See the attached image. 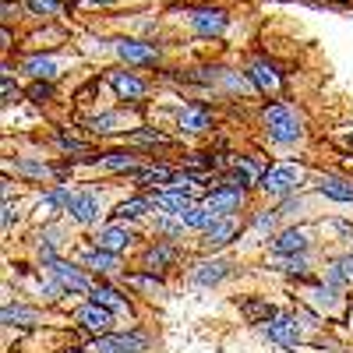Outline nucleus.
<instances>
[{
  "label": "nucleus",
  "instance_id": "nucleus-12",
  "mask_svg": "<svg viewBox=\"0 0 353 353\" xmlns=\"http://www.w3.org/2000/svg\"><path fill=\"white\" fill-rule=\"evenodd\" d=\"M307 233L304 230H297V226H290V230H283V233H276V241H272V248H276V254H304L307 251Z\"/></svg>",
  "mask_w": 353,
  "mask_h": 353
},
{
  "label": "nucleus",
  "instance_id": "nucleus-23",
  "mask_svg": "<svg viewBox=\"0 0 353 353\" xmlns=\"http://www.w3.org/2000/svg\"><path fill=\"white\" fill-rule=\"evenodd\" d=\"M152 205H156L152 198H131V201H124L113 216H117V219H134V216H145V212L152 209Z\"/></svg>",
  "mask_w": 353,
  "mask_h": 353
},
{
  "label": "nucleus",
  "instance_id": "nucleus-31",
  "mask_svg": "<svg viewBox=\"0 0 353 353\" xmlns=\"http://www.w3.org/2000/svg\"><path fill=\"white\" fill-rule=\"evenodd\" d=\"M61 205H64V209H68V205H71V191H64V188H57V191H50L43 201H39V212H50V209H61Z\"/></svg>",
  "mask_w": 353,
  "mask_h": 353
},
{
  "label": "nucleus",
  "instance_id": "nucleus-40",
  "mask_svg": "<svg viewBox=\"0 0 353 353\" xmlns=\"http://www.w3.org/2000/svg\"><path fill=\"white\" fill-rule=\"evenodd\" d=\"M61 145H64V149H68V152H71V149H74V152H81V149H85V145H81V141H74V138H68V134H61Z\"/></svg>",
  "mask_w": 353,
  "mask_h": 353
},
{
  "label": "nucleus",
  "instance_id": "nucleus-17",
  "mask_svg": "<svg viewBox=\"0 0 353 353\" xmlns=\"http://www.w3.org/2000/svg\"><path fill=\"white\" fill-rule=\"evenodd\" d=\"M81 265H88V269H99V272L121 269L117 254H113V251H103V248H88V251H81Z\"/></svg>",
  "mask_w": 353,
  "mask_h": 353
},
{
  "label": "nucleus",
  "instance_id": "nucleus-41",
  "mask_svg": "<svg viewBox=\"0 0 353 353\" xmlns=\"http://www.w3.org/2000/svg\"><path fill=\"white\" fill-rule=\"evenodd\" d=\"M272 223H276V212H265V216H258V219H254V226H258V230L272 226Z\"/></svg>",
  "mask_w": 353,
  "mask_h": 353
},
{
  "label": "nucleus",
  "instance_id": "nucleus-18",
  "mask_svg": "<svg viewBox=\"0 0 353 353\" xmlns=\"http://www.w3.org/2000/svg\"><path fill=\"white\" fill-rule=\"evenodd\" d=\"M318 191L325 198H336V201H353V184L343 181V176H321Z\"/></svg>",
  "mask_w": 353,
  "mask_h": 353
},
{
  "label": "nucleus",
  "instance_id": "nucleus-43",
  "mask_svg": "<svg viewBox=\"0 0 353 353\" xmlns=\"http://www.w3.org/2000/svg\"><path fill=\"white\" fill-rule=\"evenodd\" d=\"M85 8H110V4H117V0H81Z\"/></svg>",
  "mask_w": 353,
  "mask_h": 353
},
{
  "label": "nucleus",
  "instance_id": "nucleus-21",
  "mask_svg": "<svg viewBox=\"0 0 353 353\" xmlns=\"http://www.w3.org/2000/svg\"><path fill=\"white\" fill-rule=\"evenodd\" d=\"M25 71L32 74L36 81H53V78H57V64L50 61V57H28Z\"/></svg>",
  "mask_w": 353,
  "mask_h": 353
},
{
  "label": "nucleus",
  "instance_id": "nucleus-10",
  "mask_svg": "<svg viewBox=\"0 0 353 353\" xmlns=\"http://www.w3.org/2000/svg\"><path fill=\"white\" fill-rule=\"evenodd\" d=\"M134 241V233L128 230V226H121V223H117V226H103L99 233H96V248H103V251H124L128 244Z\"/></svg>",
  "mask_w": 353,
  "mask_h": 353
},
{
  "label": "nucleus",
  "instance_id": "nucleus-37",
  "mask_svg": "<svg viewBox=\"0 0 353 353\" xmlns=\"http://www.w3.org/2000/svg\"><path fill=\"white\" fill-rule=\"evenodd\" d=\"M131 141L134 145H156V141H166L159 131H138V134H131Z\"/></svg>",
  "mask_w": 353,
  "mask_h": 353
},
{
  "label": "nucleus",
  "instance_id": "nucleus-15",
  "mask_svg": "<svg viewBox=\"0 0 353 353\" xmlns=\"http://www.w3.org/2000/svg\"><path fill=\"white\" fill-rule=\"evenodd\" d=\"M251 78H254V85L261 88V92H279V85H283L276 64H269V61H254L251 64Z\"/></svg>",
  "mask_w": 353,
  "mask_h": 353
},
{
  "label": "nucleus",
  "instance_id": "nucleus-36",
  "mask_svg": "<svg viewBox=\"0 0 353 353\" xmlns=\"http://www.w3.org/2000/svg\"><path fill=\"white\" fill-rule=\"evenodd\" d=\"M28 96H32L36 103H46V99L53 96V88H50V81H36L32 88H28Z\"/></svg>",
  "mask_w": 353,
  "mask_h": 353
},
{
  "label": "nucleus",
  "instance_id": "nucleus-11",
  "mask_svg": "<svg viewBox=\"0 0 353 353\" xmlns=\"http://www.w3.org/2000/svg\"><path fill=\"white\" fill-rule=\"evenodd\" d=\"M106 81L117 88V96H121V99H141L145 96V81L134 78L131 71H110Z\"/></svg>",
  "mask_w": 353,
  "mask_h": 353
},
{
  "label": "nucleus",
  "instance_id": "nucleus-1",
  "mask_svg": "<svg viewBox=\"0 0 353 353\" xmlns=\"http://www.w3.org/2000/svg\"><path fill=\"white\" fill-rule=\"evenodd\" d=\"M265 128H269V134H272L279 145H290V141L301 138V121H297V117H293V110L283 106V103L265 106Z\"/></svg>",
  "mask_w": 353,
  "mask_h": 353
},
{
  "label": "nucleus",
  "instance_id": "nucleus-38",
  "mask_svg": "<svg viewBox=\"0 0 353 353\" xmlns=\"http://www.w3.org/2000/svg\"><path fill=\"white\" fill-rule=\"evenodd\" d=\"M244 314H248V318H258V314H265V321L272 318V311L265 307V304H258V301H248V304H244Z\"/></svg>",
  "mask_w": 353,
  "mask_h": 353
},
{
  "label": "nucleus",
  "instance_id": "nucleus-39",
  "mask_svg": "<svg viewBox=\"0 0 353 353\" xmlns=\"http://www.w3.org/2000/svg\"><path fill=\"white\" fill-rule=\"evenodd\" d=\"M14 99H18V88H14V85H11V78L4 74V103H14Z\"/></svg>",
  "mask_w": 353,
  "mask_h": 353
},
{
  "label": "nucleus",
  "instance_id": "nucleus-14",
  "mask_svg": "<svg viewBox=\"0 0 353 353\" xmlns=\"http://www.w3.org/2000/svg\"><path fill=\"white\" fill-rule=\"evenodd\" d=\"M233 233H237V219L219 216L209 230H205V248H223V244H230Z\"/></svg>",
  "mask_w": 353,
  "mask_h": 353
},
{
  "label": "nucleus",
  "instance_id": "nucleus-29",
  "mask_svg": "<svg viewBox=\"0 0 353 353\" xmlns=\"http://www.w3.org/2000/svg\"><path fill=\"white\" fill-rule=\"evenodd\" d=\"M99 166L103 170H138V159L128 156V152H110V156L99 159Z\"/></svg>",
  "mask_w": 353,
  "mask_h": 353
},
{
  "label": "nucleus",
  "instance_id": "nucleus-42",
  "mask_svg": "<svg viewBox=\"0 0 353 353\" xmlns=\"http://www.w3.org/2000/svg\"><path fill=\"white\" fill-rule=\"evenodd\" d=\"M21 170H25V173H32V176H43V173H46L39 163H21Z\"/></svg>",
  "mask_w": 353,
  "mask_h": 353
},
{
  "label": "nucleus",
  "instance_id": "nucleus-6",
  "mask_svg": "<svg viewBox=\"0 0 353 353\" xmlns=\"http://www.w3.org/2000/svg\"><path fill=\"white\" fill-rule=\"evenodd\" d=\"M191 28L198 36H219L226 28V14L219 8H201V11L191 14Z\"/></svg>",
  "mask_w": 353,
  "mask_h": 353
},
{
  "label": "nucleus",
  "instance_id": "nucleus-5",
  "mask_svg": "<svg viewBox=\"0 0 353 353\" xmlns=\"http://www.w3.org/2000/svg\"><path fill=\"white\" fill-rule=\"evenodd\" d=\"M149 346L145 332H128V336H103L99 339V353H141Z\"/></svg>",
  "mask_w": 353,
  "mask_h": 353
},
{
  "label": "nucleus",
  "instance_id": "nucleus-2",
  "mask_svg": "<svg viewBox=\"0 0 353 353\" xmlns=\"http://www.w3.org/2000/svg\"><path fill=\"white\" fill-rule=\"evenodd\" d=\"M301 181H304V170L301 166H272V170L261 173L258 188L265 194H272V198H283V194H290L293 188H297Z\"/></svg>",
  "mask_w": 353,
  "mask_h": 353
},
{
  "label": "nucleus",
  "instance_id": "nucleus-32",
  "mask_svg": "<svg viewBox=\"0 0 353 353\" xmlns=\"http://www.w3.org/2000/svg\"><path fill=\"white\" fill-rule=\"evenodd\" d=\"M128 286L145 290V293H163V283L156 276H128Z\"/></svg>",
  "mask_w": 353,
  "mask_h": 353
},
{
  "label": "nucleus",
  "instance_id": "nucleus-16",
  "mask_svg": "<svg viewBox=\"0 0 353 353\" xmlns=\"http://www.w3.org/2000/svg\"><path fill=\"white\" fill-rule=\"evenodd\" d=\"M226 276H230V265L226 261H201L198 269H194V283H201V286H216Z\"/></svg>",
  "mask_w": 353,
  "mask_h": 353
},
{
  "label": "nucleus",
  "instance_id": "nucleus-22",
  "mask_svg": "<svg viewBox=\"0 0 353 353\" xmlns=\"http://www.w3.org/2000/svg\"><path fill=\"white\" fill-rule=\"evenodd\" d=\"M181 219H184V226H191V230H209V226H212L219 216L209 209V205H201V209H191V212H184Z\"/></svg>",
  "mask_w": 353,
  "mask_h": 353
},
{
  "label": "nucleus",
  "instance_id": "nucleus-3",
  "mask_svg": "<svg viewBox=\"0 0 353 353\" xmlns=\"http://www.w3.org/2000/svg\"><path fill=\"white\" fill-rule=\"evenodd\" d=\"M265 336L272 343H283V346H297L301 343V325L293 314H272L265 321Z\"/></svg>",
  "mask_w": 353,
  "mask_h": 353
},
{
  "label": "nucleus",
  "instance_id": "nucleus-20",
  "mask_svg": "<svg viewBox=\"0 0 353 353\" xmlns=\"http://www.w3.org/2000/svg\"><path fill=\"white\" fill-rule=\"evenodd\" d=\"M92 304H103V307H110V311L128 314V301H124L117 290H110V286H92Z\"/></svg>",
  "mask_w": 353,
  "mask_h": 353
},
{
  "label": "nucleus",
  "instance_id": "nucleus-45",
  "mask_svg": "<svg viewBox=\"0 0 353 353\" xmlns=\"http://www.w3.org/2000/svg\"><path fill=\"white\" fill-rule=\"evenodd\" d=\"M68 353H78V350H68Z\"/></svg>",
  "mask_w": 353,
  "mask_h": 353
},
{
  "label": "nucleus",
  "instance_id": "nucleus-13",
  "mask_svg": "<svg viewBox=\"0 0 353 353\" xmlns=\"http://www.w3.org/2000/svg\"><path fill=\"white\" fill-rule=\"evenodd\" d=\"M46 269H50V276H53L57 283H61L64 290H92V286H88V279H85V276L74 269V265H64V261H50Z\"/></svg>",
  "mask_w": 353,
  "mask_h": 353
},
{
  "label": "nucleus",
  "instance_id": "nucleus-25",
  "mask_svg": "<svg viewBox=\"0 0 353 353\" xmlns=\"http://www.w3.org/2000/svg\"><path fill=\"white\" fill-rule=\"evenodd\" d=\"M176 254H173V248L170 244H156V248H149V254H145V265L156 272V269H163V265H170Z\"/></svg>",
  "mask_w": 353,
  "mask_h": 353
},
{
  "label": "nucleus",
  "instance_id": "nucleus-19",
  "mask_svg": "<svg viewBox=\"0 0 353 353\" xmlns=\"http://www.w3.org/2000/svg\"><path fill=\"white\" fill-rule=\"evenodd\" d=\"M152 201H156V209H170L173 216H184V212H191V209H194V205L188 201V194H184V191H166V194H156Z\"/></svg>",
  "mask_w": 353,
  "mask_h": 353
},
{
  "label": "nucleus",
  "instance_id": "nucleus-9",
  "mask_svg": "<svg viewBox=\"0 0 353 353\" xmlns=\"http://www.w3.org/2000/svg\"><path fill=\"white\" fill-rule=\"evenodd\" d=\"M68 212H71L78 223H96V219H99V194H92V191H78V194H71Z\"/></svg>",
  "mask_w": 353,
  "mask_h": 353
},
{
  "label": "nucleus",
  "instance_id": "nucleus-7",
  "mask_svg": "<svg viewBox=\"0 0 353 353\" xmlns=\"http://www.w3.org/2000/svg\"><path fill=\"white\" fill-rule=\"evenodd\" d=\"M113 50L121 53V61H128V64H156V57H159L149 43H134V39H117Z\"/></svg>",
  "mask_w": 353,
  "mask_h": 353
},
{
  "label": "nucleus",
  "instance_id": "nucleus-34",
  "mask_svg": "<svg viewBox=\"0 0 353 353\" xmlns=\"http://www.w3.org/2000/svg\"><path fill=\"white\" fill-rule=\"evenodd\" d=\"M25 8L36 14H61V0H25Z\"/></svg>",
  "mask_w": 353,
  "mask_h": 353
},
{
  "label": "nucleus",
  "instance_id": "nucleus-24",
  "mask_svg": "<svg viewBox=\"0 0 353 353\" xmlns=\"http://www.w3.org/2000/svg\"><path fill=\"white\" fill-rule=\"evenodd\" d=\"M39 314L36 311H28V307H4V325H36Z\"/></svg>",
  "mask_w": 353,
  "mask_h": 353
},
{
  "label": "nucleus",
  "instance_id": "nucleus-8",
  "mask_svg": "<svg viewBox=\"0 0 353 353\" xmlns=\"http://www.w3.org/2000/svg\"><path fill=\"white\" fill-rule=\"evenodd\" d=\"M244 201V188H233V184H223V188H216L212 194H209V209L216 212V216H226V212H233L237 205Z\"/></svg>",
  "mask_w": 353,
  "mask_h": 353
},
{
  "label": "nucleus",
  "instance_id": "nucleus-28",
  "mask_svg": "<svg viewBox=\"0 0 353 353\" xmlns=\"http://www.w3.org/2000/svg\"><path fill=\"white\" fill-rule=\"evenodd\" d=\"M181 128H184V131H205V128H209V113L188 106V110L181 113Z\"/></svg>",
  "mask_w": 353,
  "mask_h": 353
},
{
  "label": "nucleus",
  "instance_id": "nucleus-35",
  "mask_svg": "<svg viewBox=\"0 0 353 353\" xmlns=\"http://www.w3.org/2000/svg\"><path fill=\"white\" fill-rule=\"evenodd\" d=\"M117 121H121V117H117V113H103V117H92V121H88V128H92V131H113L117 128Z\"/></svg>",
  "mask_w": 353,
  "mask_h": 353
},
{
  "label": "nucleus",
  "instance_id": "nucleus-44",
  "mask_svg": "<svg viewBox=\"0 0 353 353\" xmlns=\"http://www.w3.org/2000/svg\"><path fill=\"white\" fill-rule=\"evenodd\" d=\"M346 145H350V149H353V134H350V138H346Z\"/></svg>",
  "mask_w": 353,
  "mask_h": 353
},
{
  "label": "nucleus",
  "instance_id": "nucleus-26",
  "mask_svg": "<svg viewBox=\"0 0 353 353\" xmlns=\"http://www.w3.org/2000/svg\"><path fill=\"white\" fill-rule=\"evenodd\" d=\"M325 279H329V286H343V283H350V279H353V258L336 261L332 269L325 272Z\"/></svg>",
  "mask_w": 353,
  "mask_h": 353
},
{
  "label": "nucleus",
  "instance_id": "nucleus-4",
  "mask_svg": "<svg viewBox=\"0 0 353 353\" xmlns=\"http://www.w3.org/2000/svg\"><path fill=\"white\" fill-rule=\"evenodd\" d=\"M78 325H81L85 332H92V336H110V329H113V311L103 307V304H88V307L78 311Z\"/></svg>",
  "mask_w": 353,
  "mask_h": 353
},
{
  "label": "nucleus",
  "instance_id": "nucleus-30",
  "mask_svg": "<svg viewBox=\"0 0 353 353\" xmlns=\"http://www.w3.org/2000/svg\"><path fill=\"white\" fill-rule=\"evenodd\" d=\"M134 176H138V184H166V188H170V181H173V170L156 166V170H138Z\"/></svg>",
  "mask_w": 353,
  "mask_h": 353
},
{
  "label": "nucleus",
  "instance_id": "nucleus-27",
  "mask_svg": "<svg viewBox=\"0 0 353 353\" xmlns=\"http://www.w3.org/2000/svg\"><path fill=\"white\" fill-rule=\"evenodd\" d=\"M272 269H283V272H297V276H304V272H307V261H304L301 254H276V258H272Z\"/></svg>",
  "mask_w": 353,
  "mask_h": 353
},
{
  "label": "nucleus",
  "instance_id": "nucleus-33",
  "mask_svg": "<svg viewBox=\"0 0 353 353\" xmlns=\"http://www.w3.org/2000/svg\"><path fill=\"white\" fill-rule=\"evenodd\" d=\"M39 254H43V261H46V265H50V261H57V233H53V230L39 237Z\"/></svg>",
  "mask_w": 353,
  "mask_h": 353
}]
</instances>
